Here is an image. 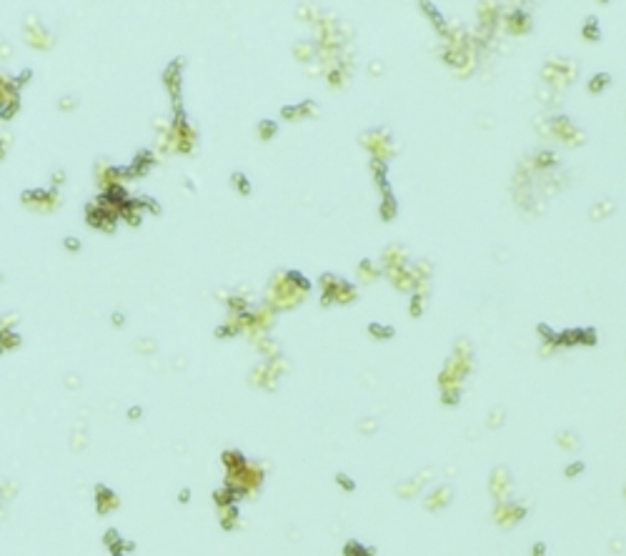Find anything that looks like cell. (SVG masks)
<instances>
[{
  "instance_id": "obj_1",
  "label": "cell",
  "mask_w": 626,
  "mask_h": 556,
  "mask_svg": "<svg viewBox=\"0 0 626 556\" xmlns=\"http://www.w3.org/2000/svg\"><path fill=\"white\" fill-rule=\"evenodd\" d=\"M579 471H584V463H581V461H576V463H571V466L566 468V476H573V474H579Z\"/></svg>"
},
{
  "instance_id": "obj_2",
  "label": "cell",
  "mask_w": 626,
  "mask_h": 556,
  "mask_svg": "<svg viewBox=\"0 0 626 556\" xmlns=\"http://www.w3.org/2000/svg\"><path fill=\"white\" fill-rule=\"evenodd\" d=\"M336 481H338V486H346V489H349V491H353V481H349L346 476H338Z\"/></svg>"
},
{
  "instance_id": "obj_3",
  "label": "cell",
  "mask_w": 626,
  "mask_h": 556,
  "mask_svg": "<svg viewBox=\"0 0 626 556\" xmlns=\"http://www.w3.org/2000/svg\"><path fill=\"white\" fill-rule=\"evenodd\" d=\"M544 554H546V546H544V544H536V546H534V556H544Z\"/></svg>"
}]
</instances>
